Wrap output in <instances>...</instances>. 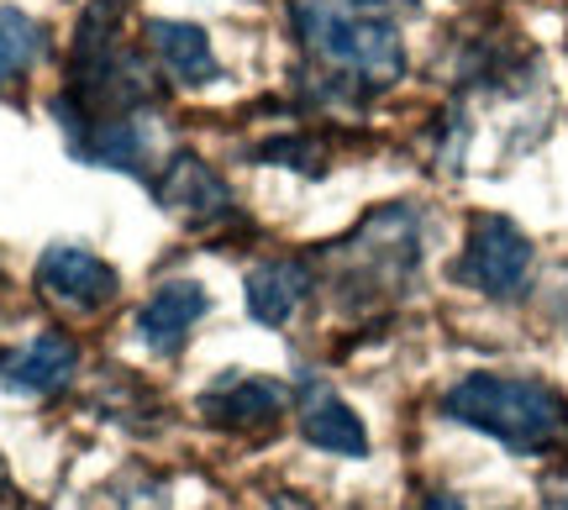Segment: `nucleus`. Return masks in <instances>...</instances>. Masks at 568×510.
<instances>
[{"mask_svg": "<svg viewBox=\"0 0 568 510\" xmlns=\"http://www.w3.org/2000/svg\"><path fill=\"white\" fill-rule=\"evenodd\" d=\"M443 416L506 442L521 458L568 442V400L552 385L521 379V374H468L443 395Z\"/></svg>", "mask_w": 568, "mask_h": 510, "instance_id": "f03ea898", "label": "nucleus"}, {"mask_svg": "<svg viewBox=\"0 0 568 510\" xmlns=\"http://www.w3.org/2000/svg\"><path fill=\"white\" fill-rule=\"evenodd\" d=\"M422 510H468V506L458 500V494H443V490H437V494H426V500H422Z\"/></svg>", "mask_w": 568, "mask_h": 510, "instance_id": "2eb2a0df", "label": "nucleus"}, {"mask_svg": "<svg viewBox=\"0 0 568 510\" xmlns=\"http://www.w3.org/2000/svg\"><path fill=\"white\" fill-rule=\"evenodd\" d=\"M264 164H290V169H305V174H322V143L316 137H274V143L258 147Z\"/></svg>", "mask_w": 568, "mask_h": 510, "instance_id": "4468645a", "label": "nucleus"}, {"mask_svg": "<svg viewBox=\"0 0 568 510\" xmlns=\"http://www.w3.org/2000/svg\"><path fill=\"white\" fill-rule=\"evenodd\" d=\"M42 48H48V38H42L38 21L17 11V6H0V90L21 80L42 59Z\"/></svg>", "mask_w": 568, "mask_h": 510, "instance_id": "ddd939ff", "label": "nucleus"}, {"mask_svg": "<svg viewBox=\"0 0 568 510\" xmlns=\"http://www.w3.org/2000/svg\"><path fill=\"white\" fill-rule=\"evenodd\" d=\"M38 289L53 306L74 310V316H90V310L111 306L122 295V274L105 264V258H95L90 247L53 243L38 258Z\"/></svg>", "mask_w": 568, "mask_h": 510, "instance_id": "39448f33", "label": "nucleus"}, {"mask_svg": "<svg viewBox=\"0 0 568 510\" xmlns=\"http://www.w3.org/2000/svg\"><path fill=\"white\" fill-rule=\"evenodd\" d=\"M453 279L468 289H479L489 300H516L531 279V243L527 232L510 222V216H474L468 222V243L464 258L453 268Z\"/></svg>", "mask_w": 568, "mask_h": 510, "instance_id": "20e7f679", "label": "nucleus"}, {"mask_svg": "<svg viewBox=\"0 0 568 510\" xmlns=\"http://www.w3.org/2000/svg\"><path fill=\"white\" fill-rule=\"evenodd\" d=\"M0 490H6V463H0Z\"/></svg>", "mask_w": 568, "mask_h": 510, "instance_id": "f3484780", "label": "nucleus"}, {"mask_svg": "<svg viewBox=\"0 0 568 510\" xmlns=\"http://www.w3.org/2000/svg\"><path fill=\"white\" fill-rule=\"evenodd\" d=\"M274 510H311L305 500H295V494H274Z\"/></svg>", "mask_w": 568, "mask_h": 510, "instance_id": "dca6fc26", "label": "nucleus"}, {"mask_svg": "<svg viewBox=\"0 0 568 510\" xmlns=\"http://www.w3.org/2000/svg\"><path fill=\"white\" fill-rule=\"evenodd\" d=\"M337 258V285L347 289V300H379L406 285L416 264H422V216L406 205L374 211L347 243L332 247Z\"/></svg>", "mask_w": 568, "mask_h": 510, "instance_id": "7ed1b4c3", "label": "nucleus"}, {"mask_svg": "<svg viewBox=\"0 0 568 510\" xmlns=\"http://www.w3.org/2000/svg\"><path fill=\"white\" fill-rule=\"evenodd\" d=\"M301 431L311 448L337 452V458H364L368 452V431L364 421L353 416V406H343L322 379H301Z\"/></svg>", "mask_w": 568, "mask_h": 510, "instance_id": "9d476101", "label": "nucleus"}, {"mask_svg": "<svg viewBox=\"0 0 568 510\" xmlns=\"http://www.w3.org/2000/svg\"><path fill=\"white\" fill-rule=\"evenodd\" d=\"M295 38L337 84L379 95L406 74V42L385 0H290Z\"/></svg>", "mask_w": 568, "mask_h": 510, "instance_id": "f257e3e1", "label": "nucleus"}, {"mask_svg": "<svg viewBox=\"0 0 568 510\" xmlns=\"http://www.w3.org/2000/svg\"><path fill=\"white\" fill-rule=\"evenodd\" d=\"M148 42H153V53L163 59V69L184 84H211L222 74V63L211 53V38H205V27H195V21H153Z\"/></svg>", "mask_w": 568, "mask_h": 510, "instance_id": "f8f14e48", "label": "nucleus"}, {"mask_svg": "<svg viewBox=\"0 0 568 510\" xmlns=\"http://www.w3.org/2000/svg\"><path fill=\"white\" fill-rule=\"evenodd\" d=\"M80 368V343L63 332H42L32 343L0 347V385L17 395H59Z\"/></svg>", "mask_w": 568, "mask_h": 510, "instance_id": "6e6552de", "label": "nucleus"}, {"mask_svg": "<svg viewBox=\"0 0 568 510\" xmlns=\"http://www.w3.org/2000/svg\"><path fill=\"white\" fill-rule=\"evenodd\" d=\"M153 195H159L163 211L184 216V222L201 226V232H211V226H226V222H237L232 190H226L222 174H216L211 164H201L195 153H174V159L163 164V174L153 180Z\"/></svg>", "mask_w": 568, "mask_h": 510, "instance_id": "423d86ee", "label": "nucleus"}, {"mask_svg": "<svg viewBox=\"0 0 568 510\" xmlns=\"http://www.w3.org/2000/svg\"><path fill=\"white\" fill-rule=\"evenodd\" d=\"M195 410H201V421L222 431H268L284 416V389L258 374H222L195 400Z\"/></svg>", "mask_w": 568, "mask_h": 510, "instance_id": "0eeeda50", "label": "nucleus"}, {"mask_svg": "<svg viewBox=\"0 0 568 510\" xmlns=\"http://www.w3.org/2000/svg\"><path fill=\"white\" fill-rule=\"evenodd\" d=\"M311 289H316V274H311L305 258H268V264L247 274V310L264 327H284L305 306Z\"/></svg>", "mask_w": 568, "mask_h": 510, "instance_id": "9b49d317", "label": "nucleus"}, {"mask_svg": "<svg viewBox=\"0 0 568 510\" xmlns=\"http://www.w3.org/2000/svg\"><path fill=\"white\" fill-rule=\"evenodd\" d=\"M205 310H211V295H205L195 279H174V285H159L153 289V300L138 310V332L142 343L163 353V358H174L184 343H190V327L201 322Z\"/></svg>", "mask_w": 568, "mask_h": 510, "instance_id": "1a4fd4ad", "label": "nucleus"}]
</instances>
